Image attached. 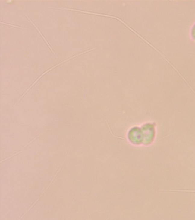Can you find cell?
Returning a JSON list of instances; mask_svg holds the SVG:
<instances>
[{"label":"cell","instance_id":"cell-1","mask_svg":"<svg viewBox=\"0 0 195 220\" xmlns=\"http://www.w3.org/2000/svg\"><path fill=\"white\" fill-rule=\"evenodd\" d=\"M26 16L27 17V18H28V19H29V20H30V21H31V22H32V24H33L34 26V27H36V29H37V31H39V34H40V35H41V37H42V39H44V41H45V43H46V44H47V45H48V47H49V48H50V50H52V52H53V53H55V52H53V49H52V48H51V47H50V45H49V44H48V41H47V40H46V39H45V38L44 36V35H43V34H42V33H41V32H40V31H39V28H38L37 27H36V25H35V24H34L33 22H32V21H31V20H30V18H29V17H28L27 16Z\"/></svg>","mask_w":195,"mask_h":220}]
</instances>
